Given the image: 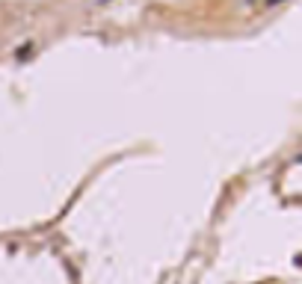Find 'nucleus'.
Returning a JSON list of instances; mask_svg holds the SVG:
<instances>
[{
  "mask_svg": "<svg viewBox=\"0 0 302 284\" xmlns=\"http://www.w3.org/2000/svg\"><path fill=\"white\" fill-rule=\"evenodd\" d=\"M98 3H110V0H98Z\"/></svg>",
  "mask_w": 302,
  "mask_h": 284,
  "instance_id": "f257e3e1",
  "label": "nucleus"
}]
</instances>
